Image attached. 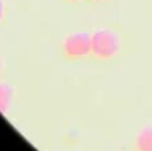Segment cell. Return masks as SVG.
<instances>
[{"mask_svg":"<svg viewBox=\"0 0 152 151\" xmlns=\"http://www.w3.org/2000/svg\"><path fill=\"white\" fill-rule=\"evenodd\" d=\"M123 37L116 29L109 27L97 28L91 32V59L98 62L115 60L123 51Z\"/></svg>","mask_w":152,"mask_h":151,"instance_id":"1","label":"cell"},{"mask_svg":"<svg viewBox=\"0 0 152 151\" xmlns=\"http://www.w3.org/2000/svg\"><path fill=\"white\" fill-rule=\"evenodd\" d=\"M61 56L68 61H81L91 56V32H70L60 46Z\"/></svg>","mask_w":152,"mask_h":151,"instance_id":"2","label":"cell"},{"mask_svg":"<svg viewBox=\"0 0 152 151\" xmlns=\"http://www.w3.org/2000/svg\"><path fill=\"white\" fill-rule=\"evenodd\" d=\"M131 151H152V123L144 125L136 131Z\"/></svg>","mask_w":152,"mask_h":151,"instance_id":"3","label":"cell"},{"mask_svg":"<svg viewBox=\"0 0 152 151\" xmlns=\"http://www.w3.org/2000/svg\"><path fill=\"white\" fill-rule=\"evenodd\" d=\"M13 102V88L7 82H0V113L7 115Z\"/></svg>","mask_w":152,"mask_h":151,"instance_id":"4","label":"cell"},{"mask_svg":"<svg viewBox=\"0 0 152 151\" xmlns=\"http://www.w3.org/2000/svg\"><path fill=\"white\" fill-rule=\"evenodd\" d=\"M4 16H5V5H4V1L0 0V24L4 20Z\"/></svg>","mask_w":152,"mask_h":151,"instance_id":"5","label":"cell"},{"mask_svg":"<svg viewBox=\"0 0 152 151\" xmlns=\"http://www.w3.org/2000/svg\"><path fill=\"white\" fill-rule=\"evenodd\" d=\"M87 3H91V4H102V3H106L107 0H86Z\"/></svg>","mask_w":152,"mask_h":151,"instance_id":"6","label":"cell"},{"mask_svg":"<svg viewBox=\"0 0 152 151\" xmlns=\"http://www.w3.org/2000/svg\"><path fill=\"white\" fill-rule=\"evenodd\" d=\"M65 3H68V4H78V3L81 1H86V0H64Z\"/></svg>","mask_w":152,"mask_h":151,"instance_id":"7","label":"cell"},{"mask_svg":"<svg viewBox=\"0 0 152 151\" xmlns=\"http://www.w3.org/2000/svg\"><path fill=\"white\" fill-rule=\"evenodd\" d=\"M1 72H3V60L0 59V74H1Z\"/></svg>","mask_w":152,"mask_h":151,"instance_id":"8","label":"cell"}]
</instances>
